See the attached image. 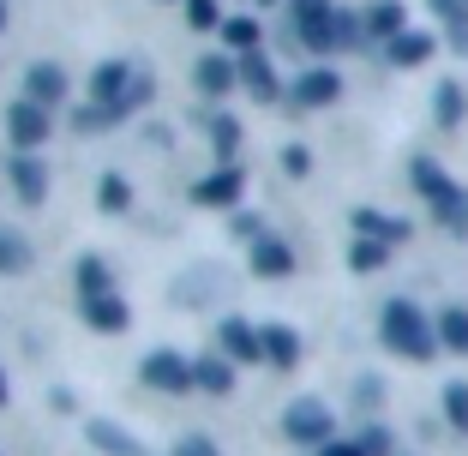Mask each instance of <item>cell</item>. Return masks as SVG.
<instances>
[{
	"mask_svg": "<svg viewBox=\"0 0 468 456\" xmlns=\"http://www.w3.org/2000/svg\"><path fill=\"white\" fill-rule=\"evenodd\" d=\"M378 336H385V348L402 355V360H432V355H439V324H432L409 294L385 301V313H378Z\"/></svg>",
	"mask_w": 468,
	"mask_h": 456,
	"instance_id": "6da1fadb",
	"label": "cell"
},
{
	"mask_svg": "<svg viewBox=\"0 0 468 456\" xmlns=\"http://www.w3.org/2000/svg\"><path fill=\"white\" fill-rule=\"evenodd\" d=\"M409 180H414V193L427 198V210L444 222V228H468V193L439 168V156H414V163H409Z\"/></svg>",
	"mask_w": 468,
	"mask_h": 456,
	"instance_id": "7a4b0ae2",
	"label": "cell"
},
{
	"mask_svg": "<svg viewBox=\"0 0 468 456\" xmlns=\"http://www.w3.org/2000/svg\"><path fill=\"white\" fill-rule=\"evenodd\" d=\"M282 432H289L294 444H313V451H324V444L336 439V415H331L318 397H294L289 408H282Z\"/></svg>",
	"mask_w": 468,
	"mask_h": 456,
	"instance_id": "3957f363",
	"label": "cell"
},
{
	"mask_svg": "<svg viewBox=\"0 0 468 456\" xmlns=\"http://www.w3.org/2000/svg\"><path fill=\"white\" fill-rule=\"evenodd\" d=\"M289 13H294V37L313 55H336V6L331 0H289Z\"/></svg>",
	"mask_w": 468,
	"mask_h": 456,
	"instance_id": "277c9868",
	"label": "cell"
},
{
	"mask_svg": "<svg viewBox=\"0 0 468 456\" xmlns=\"http://www.w3.org/2000/svg\"><path fill=\"white\" fill-rule=\"evenodd\" d=\"M138 378H144L151 390H163V397H186V390H198V385H193V360L175 355V348H156V355H144Z\"/></svg>",
	"mask_w": 468,
	"mask_h": 456,
	"instance_id": "5b68a950",
	"label": "cell"
},
{
	"mask_svg": "<svg viewBox=\"0 0 468 456\" xmlns=\"http://www.w3.org/2000/svg\"><path fill=\"white\" fill-rule=\"evenodd\" d=\"M48 133H55V109H42V102H30V97L6 109V139H13V151H42Z\"/></svg>",
	"mask_w": 468,
	"mask_h": 456,
	"instance_id": "8992f818",
	"label": "cell"
},
{
	"mask_svg": "<svg viewBox=\"0 0 468 456\" xmlns=\"http://www.w3.org/2000/svg\"><path fill=\"white\" fill-rule=\"evenodd\" d=\"M240 193H247V168L240 163H222L217 175H205L193 186V205H205V210H234L240 205Z\"/></svg>",
	"mask_w": 468,
	"mask_h": 456,
	"instance_id": "52a82bcc",
	"label": "cell"
},
{
	"mask_svg": "<svg viewBox=\"0 0 468 456\" xmlns=\"http://www.w3.org/2000/svg\"><path fill=\"white\" fill-rule=\"evenodd\" d=\"M289 97H294V109H331V102L343 97V72L336 67H306L301 79L289 84Z\"/></svg>",
	"mask_w": 468,
	"mask_h": 456,
	"instance_id": "ba28073f",
	"label": "cell"
},
{
	"mask_svg": "<svg viewBox=\"0 0 468 456\" xmlns=\"http://www.w3.org/2000/svg\"><path fill=\"white\" fill-rule=\"evenodd\" d=\"M6 175H13V193L25 198V205H42V198H48V168H42L37 151H13L6 156Z\"/></svg>",
	"mask_w": 468,
	"mask_h": 456,
	"instance_id": "9c48e42d",
	"label": "cell"
},
{
	"mask_svg": "<svg viewBox=\"0 0 468 456\" xmlns=\"http://www.w3.org/2000/svg\"><path fill=\"white\" fill-rule=\"evenodd\" d=\"M217 348L234 360V366H247V360H264V336H259V324H247V318H222Z\"/></svg>",
	"mask_w": 468,
	"mask_h": 456,
	"instance_id": "30bf717a",
	"label": "cell"
},
{
	"mask_svg": "<svg viewBox=\"0 0 468 456\" xmlns=\"http://www.w3.org/2000/svg\"><path fill=\"white\" fill-rule=\"evenodd\" d=\"M193 84L205 90L210 102H222L234 84H240V60H229V55H205V60L193 67Z\"/></svg>",
	"mask_w": 468,
	"mask_h": 456,
	"instance_id": "8fae6325",
	"label": "cell"
},
{
	"mask_svg": "<svg viewBox=\"0 0 468 456\" xmlns=\"http://www.w3.org/2000/svg\"><path fill=\"white\" fill-rule=\"evenodd\" d=\"M432 55H439V37H432V30H402L397 42H385V60H390V67H402V72L427 67Z\"/></svg>",
	"mask_w": 468,
	"mask_h": 456,
	"instance_id": "7c38bea8",
	"label": "cell"
},
{
	"mask_svg": "<svg viewBox=\"0 0 468 456\" xmlns=\"http://www.w3.org/2000/svg\"><path fill=\"white\" fill-rule=\"evenodd\" d=\"M240 90H252V102H282V79H276L271 55H240Z\"/></svg>",
	"mask_w": 468,
	"mask_h": 456,
	"instance_id": "4fadbf2b",
	"label": "cell"
},
{
	"mask_svg": "<svg viewBox=\"0 0 468 456\" xmlns=\"http://www.w3.org/2000/svg\"><path fill=\"white\" fill-rule=\"evenodd\" d=\"M25 97L42 102V109H60V102H67V72H60L55 60H37V67L25 72Z\"/></svg>",
	"mask_w": 468,
	"mask_h": 456,
	"instance_id": "5bb4252c",
	"label": "cell"
},
{
	"mask_svg": "<svg viewBox=\"0 0 468 456\" xmlns=\"http://www.w3.org/2000/svg\"><path fill=\"white\" fill-rule=\"evenodd\" d=\"M193 385L205 390V397H229V390H234V360L222 355V348L198 355V360H193Z\"/></svg>",
	"mask_w": 468,
	"mask_h": 456,
	"instance_id": "9a60e30c",
	"label": "cell"
},
{
	"mask_svg": "<svg viewBox=\"0 0 468 456\" xmlns=\"http://www.w3.org/2000/svg\"><path fill=\"white\" fill-rule=\"evenodd\" d=\"M247 259H252V277H271V282L294 270V247H289V240H276V235L252 240V252H247Z\"/></svg>",
	"mask_w": 468,
	"mask_h": 456,
	"instance_id": "2e32d148",
	"label": "cell"
},
{
	"mask_svg": "<svg viewBox=\"0 0 468 456\" xmlns=\"http://www.w3.org/2000/svg\"><path fill=\"white\" fill-rule=\"evenodd\" d=\"M79 306H84V324H90V331H109V336L126 331V318H133L121 294H79Z\"/></svg>",
	"mask_w": 468,
	"mask_h": 456,
	"instance_id": "e0dca14e",
	"label": "cell"
},
{
	"mask_svg": "<svg viewBox=\"0 0 468 456\" xmlns=\"http://www.w3.org/2000/svg\"><path fill=\"white\" fill-rule=\"evenodd\" d=\"M360 18H367V37L372 42H397L402 30H409V6H402V0H372Z\"/></svg>",
	"mask_w": 468,
	"mask_h": 456,
	"instance_id": "ac0fdd59",
	"label": "cell"
},
{
	"mask_svg": "<svg viewBox=\"0 0 468 456\" xmlns=\"http://www.w3.org/2000/svg\"><path fill=\"white\" fill-rule=\"evenodd\" d=\"M355 235L360 240H385V247H402V240H409V222L385 217V210H372V205H360L355 210Z\"/></svg>",
	"mask_w": 468,
	"mask_h": 456,
	"instance_id": "d6986e66",
	"label": "cell"
},
{
	"mask_svg": "<svg viewBox=\"0 0 468 456\" xmlns=\"http://www.w3.org/2000/svg\"><path fill=\"white\" fill-rule=\"evenodd\" d=\"M259 336H264V360L271 366H282V373L301 366V331L294 324H259Z\"/></svg>",
	"mask_w": 468,
	"mask_h": 456,
	"instance_id": "ffe728a7",
	"label": "cell"
},
{
	"mask_svg": "<svg viewBox=\"0 0 468 456\" xmlns=\"http://www.w3.org/2000/svg\"><path fill=\"white\" fill-rule=\"evenodd\" d=\"M463 114H468V97H463V84H456V79H444L439 90H432V121H439L444 133H456V126H463Z\"/></svg>",
	"mask_w": 468,
	"mask_h": 456,
	"instance_id": "44dd1931",
	"label": "cell"
},
{
	"mask_svg": "<svg viewBox=\"0 0 468 456\" xmlns=\"http://www.w3.org/2000/svg\"><path fill=\"white\" fill-rule=\"evenodd\" d=\"M432 13H439V25H444V37H451V48L456 55H468V0H427Z\"/></svg>",
	"mask_w": 468,
	"mask_h": 456,
	"instance_id": "7402d4cb",
	"label": "cell"
},
{
	"mask_svg": "<svg viewBox=\"0 0 468 456\" xmlns=\"http://www.w3.org/2000/svg\"><path fill=\"white\" fill-rule=\"evenodd\" d=\"M222 42H229L234 55H259V42H264V25L252 13H234L229 25H222Z\"/></svg>",
	"mask_w": 468,
	"mask_h": 456,
	"instance_id": "603a6c76",
	"label": "cell"
},
{
	"mask_svg": "<svg viewBox=\"0 0 468 456\" xmlns=\"http://www.w3.org/2000/svg\"><path fill=\"white\" fill-rule=\"evenodd\" d=\"M432 324H439V348H451V355H468V306H444Z\"/></svg>",
	"mask_w": 468,
	"mask_h": 456,
	"instance_id": "cb8c5ba5",
	"label": "cell"
},
{
	"mask_svg": "<svg viewBox=\"0 0 468 456\" xmlns=\"http://www.w3.org/2000/svg\"><path fill=\"white\" fill-rule=\"evenodd\" d=\"M84 432H90V444H97V451H109V456H138V439H126L114 420H90Z\"/></svg>",
	"mask_w": 468,
	"mask_h": 456,
	"instance_id": "d4e9b609",
	"label": "cell"
},
{
	"mask_svg": "<svg viewBox=\"0 0 468 456\" xmlns=\"http://www.w3.org/2000/svg\"><path fill=\"white\" fill-rule=\"evenodd\" d=\"M18 270H30V240L0 228V277H18Z\"/></svg>",
	"mask_w": 468,
	"mask_h": 456,
	"instance_id": "484cf974",
	"label": "cell"
},
{
	"mask_svg": "<svg viewBox=\"0 0 468 456\" xmlns=\"http://www.w3.org/2000/svg\"><path fill=\"white\" fill-rule=\"evenodd\" d=\"M390 264V247L385 240H360L355 235V247H348V270H360V277H367V270H385Z\"/></svg>",
	"mask_w": 468,
	"mask_h": 456,
	"instance_id": "4316f807",
	"label": "cell"
},
{
	"mask_svg": "<svg viewBox=\"0 0 468 456\" xmlns=\"http://www.w3.org/2000/svg\"><path fill=\"white\" fill-rule=\"evenodd\" d=\"M210 144H217L222 163H234V151H240V121H234V114H210Z\"/></svg>",
	"mask_w": 468,
	"mask_h": 456,
	"instance_id": "83f0119b",
	"label": "cell"
},
{
	"mask_svg": "<svg viewBox=\"0 0 468 456\" xmlns=\"http://www.w3.org/2000/svg\"><path fill=\"white\" fill-rule=\"evenodd\" d=\"M97 205L121 217V210H133V186H126L121 175H102V180H97Z\"/></svg>",
	"mask_w": 468,
	"mask_h": 456,
	"instance_id": "f1b7e54d",
	"label": "cell"
},
{
	"mask_svg": "<svg viewBox=\"0 0 468 456\" xmlns=\"http://www.w3.org/2000/svg\"><path fill=\"white\" fill-rule=\"evenodd\" d=\"M79 294H114V277L102 259H79Z\"/></svg>",
	"mask_w": 468,
	"mask_h": 456,
	"instance_id": "f546056e",
	"label": "cell"
},
{
	"mask_svg": "<svg viewBox=\"0 0 468 456\" xmlns=\"http://www.w3.org/2000/svg\"><path fill=\"white\" fill-rule=\"evenodd\" d=\"M444 420H451V427L468 439V385H463V378H451V385H444Z\"/></svg>",
	"mask_w": 468,
	"mask_h": 456,
	"instance_id": "4dcf8cb0",
	"label": "cell"
},
{
	"mask_svg": "<svg viewBox=\"0 0 468 456\" xmlns=\"http://www.w3.org/2000/svg\"><path fill=\"white\" fill-rule=\"evenodd\" d=\"M186 25H193V30H222L229 18H222L217 0H186Z\"/></svg>",
	"mask_w": 468,
	"mask_h": 456,
	"instance_id": "1f68e13d",
	"label": "cell"
},
{
	"mask_svg": "<svg viewBox=\"0 0 468 456\" xmlns=\"http://www.w3.org/2000/svg\"><path fill=\"white\" fill-rule=\"evenodd\" d=\"M355 444H360L367 456H397V432H390V427H367Z\"/></svg>",
	"mask_w": 468,
	"mask_h": 456,
	"instance_id": "d6a6232c",
	"label": "cell"
},
{
	"mask_svg": "<svg viewBox=\"0 0 468 456\" xmlns=\"http://www.w3.org/2000/svg\"><path fill=\"white\" fill-rule=\"evenodd\" d=\"M282 168H289V175L301 180L306 168H313V156H306V144H289V151H282Z\"/></svg>",
	"mask_w": 468,
	"mask_h": 456,
	"instance_id": "836d02e7",
	"label": "cell"
},
{
	"mask_svg": "<svg viewBox=\"0 0 468 456\" xmlns=\"http://www.w3.org/2000/svg\"><path fill=\"white\" fill-rule=\"evenodd\" d=\"M175 456H222V451L205 439V432H198V439H180V451H175Z\"/></svg>",
	"mask_w": 468,
	"mask_h": 456,
	"instance_id": "e575fe53",
	"label": "cell"
},
{
	"mask_svg": "<svg viewBox=\"0 0 468 456\" xmlns=\"http://www.w3.org/2000/svg\"><path fill=\"white\" fill-rule=\"evenodd\" d=\"M378 397H385V385L378 378H360V408H378Z\"/></svg>",
	"mask_w": 468,
	"mask_h": 456,
	"instance_id": "d590c367",
	"label": "cell"
},
{
	"mask_svg": "<svg viewBox=\"0 0 468 456\" xmlns=\"http://www.w3.org/2000/svg\"><path fill=\"white\" fill-rule=\"evenodd\" d=\"M318 456H367V451H360L355 439H331V444H324V451H318Z\"/></svg>",
	"mask_w": 468,
	"mask_h": 456,
	"instance_id": "8d00e7d4",
	"label": "cell"
},
{
	"mask_svg": "<svg viewBox=\"0 0 468 456\" xmlns=\"http://www.w3.org/2000/svg\"><path fill=\"white\" fill-rule=\"evenodd\" d=\"M6 397H13V390H6V373H0V408H6Z\"/></svg>",
	"mask_w": 468,
	"mask_h": 456,
	"instance_id": "74e56055",
	"label": "cell"
},
{
	"mask_svg": "<svg viewBox=\"0 0 468 456\" xmlns=\"http://www.w3.org/2000/svg\"><path fill=\"white\" fill-rule=\"evenodd\" d=\"M6 18H13V13H6V0H0V30H6Z\"/></svg>",
	"mask_w": 468,
	"mask_h": 456,
	"instance_id": "f35d334b",
	"label": "cell"
},
{
	"mask_svg": "<svg viewBox=\"0 0 468 456\" xmlns=\"http://www.w3.org/2000/svg\"><path fill=\"white\" fill-rule=\"evenodd\" d=\"M264 6H271V0H264Z\"/></svg>",
	"mask_w": 468,
	"mask_h": 456,
	"instance_id": "ab89813d",
	"label": "cell"
}]
</instances>
